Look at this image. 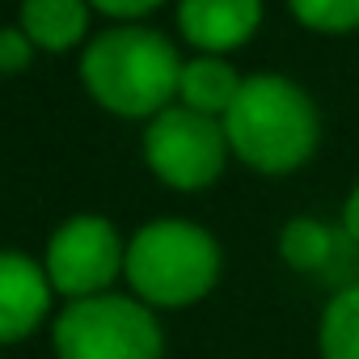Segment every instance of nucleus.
<instances>
[{"label":"nucleus","mask_w":359,"mask_h":359,"mask_svg":"<svg viewBox=\"0 0 359 359\" xmlns=\"http://www.w3.org/2000/svg\"><path fill=\"white\" fill-rule=\"evenodd\" d=\"M182 55L148 26H114L81 51L85 93L118 118H156L173 106Z\"/></svg>","instance_id":"f257e3e1"},{"label":"nucleus","mask_w":359,"mask_h":359,"mask_svg":"<svg viewBox=\"0 0 359 359\" xmlns=\"http://www.w3.org/2000/svg\"><path fill=\"white\" fill-rule=\"evenodd\" d=\"M233 156H241L258 173H292L300 169L321 140V118L313 97L279 76V72H258L241 81L237 102L220 118Z\"/></svg>","instance_id":"f03ea898"},{"label":"nucleus","mask_w":359,"mask_h":359,"mask_svg":"<svg viewBox=\"0 0 359 359\" xmlns=\"http://www.w3.org/2000/svg\"><path fill=\"white\" fill-rule=\"evenodd\" d=\"M123 275L148 309H187L220 279V245L191 220H152L127 241Z\"/></svg>","instance_id":"7ed1b4c3"},{"label":"nucleus","mask_w":359,"mask_h":359,"mask_svg":"<svg viewBox=\"0 0 359 359\" xmlns=\"http://www.w3.org/2000/svg\"><path fill=\"white\" fill-rule=\"evenodd\" d=\"M165 334L152 309L135 296H89L68 300L55 317V355L60 359H161Z\"/></svg>","instance_id":"20e7f679"},{"label":"nucleus","mask_w":359,"mask_h":359,"mask_svg":"<svg viewBox=\"0 0 359 359\" xmlns=\"http://www.w3.org/2000/svg\"><path fill=\"white\" fill-rule=\"evenodd\" d=\"M229 152L224 123L187 106H169L144 127V161L173 191H208L224 173Z\"/></svg>","instance_id":"39448f33"},{"label":"nucleus","mask_w":359,"mask_h":359,"mask_svg":"<svg viewBox=\"0 0 359 359\" xmlns=\"http://www.w3.org/2000/svg\"><path fill=\"white\" fill-rule=\"evenodd\" d=\"M123 262H127V245L106 216H72L51 233L43 271L60 296L89 300L102 296L123 275Z\"/></svg>","instance_id":"423d86ee"},{"label":"nucleus","mask_w":359,"mask_h":359,"mask_svg":"<svg viewBox=\"0 0 359 359\" xmlns=\"http://www.w3.org/2000/svg\"><path fill=\"white\" fill-rule=\"evenodd\" d=\"M51 279L43 262L18 254V250H0V342H22L30 338L47 313H51Z\"/></svg>","instance_id":"0eeeda50"},{"label":"nucleus","mask_w":359,"mask_h":359,"mask_svg":"<svg viewBox=\"0 0 359 359\" xmlns=\"http://www.w3.org/2000/svg\"><path fill=\"white\" fill-rule=\"evenodd\" d=\"M262 26V0H177V30L203 55L237 51Z\"/></svg>","instance_id":"6e6552de"},{"label":"nucleus","mask_w":359,"mask_h":359,"mask_svg":"<svg viewBox=\"0 0 359 359\" xmlns=\"http://www.w3.org/2000/svg\"><path fill=\"white\" fill-rule=\"evenodd\" d=\"M18 26L39 51H72L89 30V0H22Z\"/></svg>","instance_id":"1a4fd4ad"},{"label":"nucleus","mask_w":359,"mask_h":359,"mask_svg":"<svg viewBox=\"0 0 359 359\" xmlns=\"http://www.w3.org/2000/svg\"><path fill=\"white\" fill-rule=\"evenodd\" d=\"M241 81L237 68L224 60V55H195L182 64V81H177V102L187 110H199L208 118H224L229 106L237 102L241 93Z\"/></svg>","instance_id":"9d476101"},{"label":"nucleus","mask_w":359,"mask_h":359,"mask_svg":"<svg viewBox=\"0 0 359 359\" xmlns=\"http://www.w3.org/2000/svg\"><path fill=\"white\" fill-rule=\"evenodd\" d=\"M338 241H346L342 229H330L313 216H292L279 233V254L292 271H304V275H317L325 271L334 258H338Z\"/></svg>","instance_id":"9b49d317"},{"label":"nucleus","mask_w":359,"mask_h":359,"mask_svg":"<svg viewBox=\"0 0 359 359\" xmlns=\"http://www.w3.org/2000/svg\"><path fill=\"white\" fill-rule=\"evenodd\" d=\"M321 359H359V283H346L330 296L317 325Z\"/></svg>","instance_id":"f8f14e48"},{"label":"nucleus","mask_w":359,"mask_h":359,"mask_svg":"<svg viewBox=\"0 0 359 359\" xmlns=\"http://www.w3.org/2000/svg\"><path fill=\"white\" fill-rule=\"evenodd\" d=\"M292 18L317 34H351L359 30V0H287Z\"/></svg>","instance_id":"ddd939ff"},{"label":"nucleus","mask_w":359,"mask_h":359,"mask_svg":"<svg viewBox=\"0 0 359 359\" xmlns=\"http://www.w3.org/2000/svg\"><path fill=\"white\" fill-rule=\"evenodd\" d=\"M30 60H34V43L26 39L22 26L0 30V72H22V68H30Z\"/></svg>","instance_id":"4468645a"},{"label":"nucleus","mask_w":359,"mask_h":359,"mask_svg":"<svg viewBox=\"0 0 359 359\" xmlns=\"http://www.w3.org/2000/svg\"><path fill=\"white\" fill-rule=\"evenodd\" d=\"M165 0H89V9L106 13V18H118L123 26L135 22V18H148L152 9H161Z\"/></svg>","instance_id":"2eb2a0df"},{"label":"nucleus","mask_w":359,"mask_h":359,"mask_svg":"<svg viewBox=\"0 0 359 359\" xmlns=\"http://www.w3.org/2000/svg\"><path fill=\"white\" fill-rule=\"evenodd\" d=\"M342 233H346V241L359 250V182L351 187V195H346V203H342Z\"/></svg>","instance_id":"dca6fc26"}]
</instances>
